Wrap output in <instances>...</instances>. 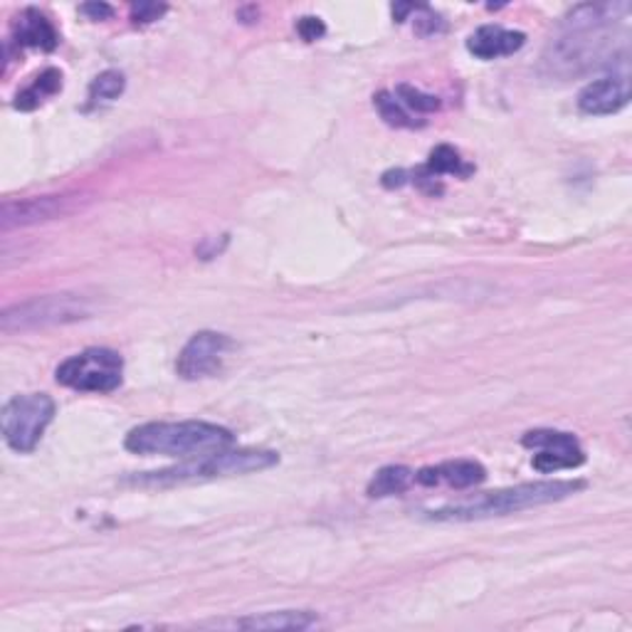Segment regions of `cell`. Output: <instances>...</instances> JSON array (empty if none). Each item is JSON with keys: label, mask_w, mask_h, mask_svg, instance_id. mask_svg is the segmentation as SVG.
Listing matches in <instances>:
<instances>
[{"label": "cell", "mask_w": 632, "mask_h": 632, "mask_svg": "<svg viewBox=\"0 0 632 632\" xmlns=\"http://www.w3.org/2000/svg\"><path fill=\"white\" fill-rule=\"evenodd\" d=\"M630 3H583L571 8L553 32L539 70L549 79H575L615 58Z\"/></svg>", "instance_id": "obj_1"}, {"label": "cell", "mask_w": 632, "mask_h": 632, "mask_svg": "<svg viewBox=\"0 0 632 632\" xmlns=\"http://www.w3.org/2000/svg\"><path fill=\"white\" fill-rule=\"evenodd\" d=\"M235 443L228 427L206 421H178V423H144L124 440L129 453L146 457H180L194 460L203 455L220 453Z\"/></svg>", "instance_id": "obj_2"}, {"label": "cell", "mask_w": 632, "mask_h": 632, "mask_svg": "<svg viewBox=\"0 0 632 632\" xmlns=\"http://www.w3.org/2000/svg\"><path fill=\"white\" fill-rule=\"evenodd\" d=\"M585 487V482L581 480H549V482H526L516 484V487L496 490L487 492L482 496H474L467 502L447 504L440 506V510L431 512L427 516L435 519V522H480V519H492V516H506L516 514L524 510H534L541 504L561 502L566 496L581 492Z\"/></svg>", "instance_id": "obj_3"}, {"label": "cell", "mask_w": 632, "mask_h": 632, "mask_svg": "<svg viewBox=\"0 0 632 632\" xmlns=\"http://www.w3.org/2000/svg\"><path fill=\"white\" fill-rule=\"evenodd\" d=\"M279 455L273 450H220V453L203 455L186 460L184 465L146 472L134 477L131 482L144 484V487H166V484H184V482H200L216 477H233V474H250L267 467H275Z\"/></svg>", "instance_id": "obj_4"}, {"label": "cell", "mask_w": 632, "mask_h": 632, "mask_svg": "<svg viewBox=\"0 0 632 632\" xmlns=\"http://www.w3.org/2000/svg\"><path fill=\"white\" fill-rule=\"evenodd\" d=\"M92 314V302L85 295H48L28 302L13 304L0 314V329L3 334L45 329V326H62L89 319Z\"/></svg>", "instance_id": "obj_5"}, {"label": "cell", "mask_w": 632, "mask_h": 632, "mask_svg": "<svg viewBox=\"0 0 632 632\" xmlns=\"http://www.w3.org/2000/svg\"><path fill=\"white\" fill-rule=\"evenodd\" d=\"M55 413H58V405L45 393H26L10 398L3 405V415H0L8 447H13L20 455L32 453L52 423Z\"/></svg>", "instance_id": "obj_6"}, {"label": "cell", "mask_w": 632, "mask_h": 632, "mask_svg": "<svg viewBox=\"0 0 632 632\" xmlns=\"http://www.w3.org/2000/svg\"><path fill=\"white\" fill-rule=\"evenodd\" d=\"M55 378L60 386L79 393H111L124 381V358L111 348H87L62 361Z\"/></svg>", "instance_id": "obj_7"}, {"label": "cell", "mask_w": 632, "mask_h": 632, "mask_svg": "<svg viewBox=\"0 0 632 632\" xmlns=\"http://www.w3.org/2000/svg\"><path fill=\"white\" fill-rule=\"evenodd\" d=\"M522 445L529 450H536L532 465L541 474L573 470L581 467L585 462L581 443L571 433L532 431L522 437Z\"/></svg>", "instance_id": "obj_8"}, {"label": "cell", "mask_w": 632, "mask_h": 632, "mask_svg": "<svg viewBox=\"0 0 632 632\" xmlns=\"http://www.w3.org/2000/svg\"><path fill=\"white\" fill-rule=\"evenodd\" d=\"M233 348L230 336L218 332H198L178 354L176 371L180 378L198 381L216 376L223 368V361Z\"/></svg>", "instance_id": "obj_9"}, {"label": "cell", "mask_w": 632, "mask_h": 632, "mask_svg": "<svg viewBox=\"0 0 632 632\" xmlns=\"http://www.w3.org/2000/svg\"><path fill=\"white\" fill-rule=\"evenodd\" d=\"M630 77L628 72L608 75L603 79L585 85L579 95V109L583 115L591 117H605L615 115V111L625 109L630 101Z\"/></svg>", "instance_id": "obj_10"}, {"label": "cell", "mask_w": 632, "mask_h": 632, "mask_svg": "<svg viewBox=\"0 0 632 632\" xmlns=\"http://www.w3.org/2000/svg\"><path fill=\"white\" fill-rule=\"evenodd\" d=\"M72 210V198L65 196H42V198H28V200H6L3 203V230L16 228V225H32L42 220L60 218L65 213Z\"/></svg>", "instance_id": "obj_11"}, {"label": "cell", "mask_w": 632, "mask_h": 632, "mask_svg": "<svg viewBox=\"0 0 632 632\" xmlns=\"http://www.w3.org/2000/svg\"><path fill=\"white\" fill-rule=\"evenodd\" d=\"M526 36L519 30H506L502 26H482L470 36L467 50L477 60H500L524 48Z\"/></svg>", "instance_id": "obj_12"}, {"label": "cell", "mask_w": 632, "mask_h": 632, "mask_svg": "<svg viewBox=\"0 0 632 632\" xmlns=\"http://www.w3.org/2000/svg\"><path fill=\"white\" fill-rule=\"evenodd\" d=\"M484 480H487V470L474 460H455V462H445V465L425 467L421 472H415V482L425 484V487H435V484L445 482L453 490H470L477 487V484H482Z\"/></svg>", "instance_id": "obj_13"}, {"label": "cell", "mask_w": 632, "mask_h": 632, "mask_svg": "<svg viewBox=\"0 0 632 632\" xmlns=\"http://www.w3.org/2000/svg\"><path fill=\"white\" fill-rule=\"evenodd\" d=\"M16 42L22 48H40V50H55L60 42L58 30L52 22L45 18L40 10H26L16 22Z\"/></svg>", "instance_id": "obj_14"}, {"label": "cell", "mask_w": 632, "mask_h": 632, "mask_svg": "<svg viewBox=\"0 0 632 632\" xmlns=\"http://www.w3.org/2000/svg\"><path fill=\"white\" fill-rule=\"evenodd\" d=\"M319 623L312 611H279L237 620L235 628L243 630H309Z\"/></svg>", "instance_id": "obj_15"}, {"label": "cell", "mask_w": 632, "mask_h": 632, "mask_svg": "<svg viewBox=\"0 0 632 632\" xmlns=\"http://www.w3.org/2000/svg\"><path fill=\"white\" fill-rule=\"evenodd\" d=\"M411 482H415V472L411 467L403 465H391L376 472V477L368 484V496L374 500H383V496L403 494L411 487Z\"/></svg>", "instance_id": "obj_16"}, {"label": "cell", "mask_w": 632, "mask_h": 632, "mask_svg": "<svg viewBox=\"0 0 632 632\" xmlns=\"http://www.w3.org/2000/svg\"><path fill=\"white\" fill-rule=\"evenodd\" d=\"M60 89H62V75L58 70H45L42 75L36 77V82H32L28 89H22V92L18 95L16 107L30 111V109L40 107L48 97L58 95Z\"/></svg>", "instance_id": "obj_17"}, {"label": "cell", "mask_w": 632, "mask_h": 632, "mask_svg": "<svg viewBox=\"0 0 632 632\" xmlns=\"http://www.w3.org/2000/svg\"><path fill=\"white\" fill-rule=\"evenodd\" d=\"M423 171L427 176H433V178H440L445 174H455V176L465 178L474 171V168L462 161L460 154L453 149V146H437V149L431 154V161H427Z\"/></svg>", "instance_id": "obj_18"}, {"label": "cell", "mask_w": 632, "mask_h": 632, "mask_svg": "<svg viewBox=\"0 0 632 632\" xmlns=\"http://www.w3.org/2000/svg\"><path fill=\"white\" fill-rule=\"evenodd\" d=\"M124 87H127V79H124V75L119 70H107L95 79L92 87H89V99L92 101L119 99Z\"/></svg>", "instance_id": "obj_19"}, {"label": "cell", "mask_w": 632, "mask_h": 632, "mask_svg": "<svg viewBox=\"0 0 632 632\" xmlns=\"http://www.w3.org/2000/svg\"><path fill=\"white\" fill-rule=\"evenodd\" d=\"M395 99H398L403 107L417 111V115H431V111L440 109V99L435 95H425L411 85H401L395 89Z\"/></svg>", "instance_id": "obj_20"}, {"label": "cell", "mask_w": 632, "mask_h": 632, "mask_svg": "<svg viewBox=\"0 0 632 632\" xmlns=\"http://www.w3.org/2000/svg\"><path fill=\"white\" fill-rule=\"evenodd\" d=\"M376 107L381 111V117L386 119V124L391 127H415V121L411 119L408 111L403 109V105L398 99L388 92H378L376 95Z\"/></svg>", "instance_id": "obj_21"}, {"label": "cell", "mask_w": 632, "mask_h": 632, "mask_svg": "<svg viewBox=\"0 0 632 632\" xmlns=\"http://www.w3.org/2000/svg\"><path fill=\"white\" fill-rule=\"evenodd\" d=\"M164 3H134L131 6V20L134 22H154L166 13Z\"/></svg>", "instance_id": "obj_22"}, {"label": "cell", "mask_w": 632, "mask_h": 632, "mask_svg": "<svg viewBox=\"0 0 632 632\" xmlns=\"http://www.w3.org/2000/svg\"><path fill=\"white\" fill-rule=\"evenodd\" d=\"M297 30H299V36L307 40V42H314V40H319L326 28H324V22L319 18H302L297 22Z\"/></svg>", "instance_id": "obj_23"}, {"label": "cell", "mask_w": 632, "mask_h": 632, "mask_svg": "<svg viewBox=\"0 0 632 632\" xmlns=\"http://www.w3.org/2000/svg\"><path fill=\"white\" fill-rule=\"evenodd\" d=\"M82 13L89 18V20H109L111 16H115V8L107 6V3H87L79 8Z\"/></svg>", "instance_id": "obj_24"}]
</instances>
